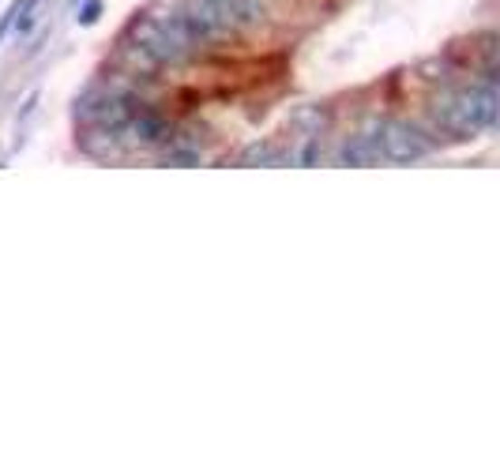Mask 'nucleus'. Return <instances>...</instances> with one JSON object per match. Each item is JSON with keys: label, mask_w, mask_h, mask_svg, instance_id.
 Returning <instances> with one entry per match:
<instances>
[{"label": "nucleus", "mask_w": 500, "mask_h": 451, "mask_svg": "<svg viewBox=\"0 0 500 451\" xmlns=\"http://www.w3.org/2000/svg\"><path fill=\"white\" fill-rule=\"evenodd\" d=\"M199 162H204L199 147L181 143V139H169V147H166V166H199Z\"/></svg>", "instance_id": "obj_12"}, {"label": "nucleus", "mask_w": 500, "mask_h": 451, "mask_svg": "<svg viewBox=\"0 0 500 451\" xmlns=\"http://www.w3.org/2000/svg\"><path fill=\"white\" fill-rule=\"evenodd\" d=\"M80 147H83V155H91V158H106V162L124 155L120 136H117L113 129H102V124H87V132H83Z\"/></svg>", "instance_id": "obj_6"}, {"label": "nucleus", "mask_w": 500, "mask_h": 451, "mask_svg": "<svg viewBox=\"0 0 500 451\" xmlns=\"http://www.w3.org/2000/svg\"><path fill=\"white\" fill-rule=\"evenodd\" d=\"M380 143L384 162H421L429 155V139L421 136V129H414L410 120H380V129L372 132Z\"/></svg>", "instance_id": "obj_2"}, {"label": "nucleus", "mask_w": 500, "mask_h": 451, "mask_svg": "<svg viewBox=\"0 0 500 451\" xmlns=\"http://www.w3.org/2000/svg\"><path fill=\"white\" fill-rule=\"evenodd\" d=\"M339 162H342V166H377V162H384L377 136H372V132L350 136V139L339 147Z\"/></svg>", "instance_id": "obj_7"}, {"label": "nucleus", "mask_w": 500, "mask_h": 451, "mask_svg": "<svg viewBox=\"0 0 500 451\" xmlns=\"http://www.w3.org/2000/svg\"><path fill=\"white\" fill-rule=\"evenodd\" d=\"M185 19V27L196 42H218V38H226L234 27H230V19L218 12L215 0H181V12Z\"/></svg>", "instance_id": "obj_4"}, {"label": "nucleus", "mask_w": 500, "mask_h": 451, "mask_svg": "<svg viewBox=\"0 0 500 451\" xmlns=\"http://www.w3.org/2000/svg\"><path fill=\"white\" fill-rule=\"evenodd\" d=\"M124 38L136 42V45H143L147 53H151L162 68H166V64H181V61L192 57L188 49H181L178 42L169 38V31L162 27L159 15H151V12H147V15H136V19L129 23V31H124Z\"/></svg>", "instance_id": "obj_3"}, {"label": "nucleus", "mask_w": 500, "mask_h": 451, "mask_svg": "<svg viewBox=\"0 0 500 451\" xmlns=\"http://www.w3.org/2000/svg\"><path fill=\"white\" fill-rule=\"evenodd\" d=\"M237 162H241V166H279V162H286V158H283V150L271 147V143H248V147L241 150Z\"/></svg>", "instance_id": "obj_11"}, {"label": "nucleus", "mask_w": 500, "mask_h": 451, "mask_svg": "<svg viewBox=\"0 0 500 451\" xmlns=\"http://www.w3.org/2000/svg\"><path fill=\"white\" fill-rule=\"evenodd\" d=\"M496 110H500V94L493 75L482 83L470 87H456L437 94L433 102V117L440 120V129H447L452 136H482L496 124Z\"/></svg>", "instance_id": "obj_1"}, {"label": "nucleus", "mask_w": 500, "mask_h": 451, "mask_svg": "<svg viewBox=\"0 0 500 451\" xmlns=\"http://www.w3.org/2000/svg\"><path fill=\"white\" fill-rule=\"evenodd\" d=\"M218 12L230 19V27H260L267 19V5L264 0H215Z\"/></svg>", "instance_id": "obj_8"}, {"label": "nucleus", "mask_w": 500, "mask_h": 451, "mask_svg": "<svg viewBox=\"0 0 500 451\" xmlns=\"http://www.w3.org/2000/svg\"><path fill=\"white\" fill-rule=\"evenodd\" d=\"M98 15H102V0H87V5L80 8V27H94V23H98Z\"/></svg>", "instance_id": "obj_13"}, {"label": "nucleus", "mask_w": 500, "mask_h": 451, "mask_svg": "<svg viewBox=\"0 0 500 451\" xmlns=\"http://www.w3.org/2000/svg\"><path fill=\"white\" fill-rule=\"evenodd\" d=\"M120 143H136V147H159L169 143V124L155 113H132L129 120L117 129Z\"/></svg>", "instance_id": "obj_5"}, {"label": "nucleus", "mask_w": 500, "mask_h": 451, "mask_svg": "<svg viewBox=\"0 0 500 451\" xmlns=\"http://www.w3.org/2000/svg\"><path fill=\"white\" fill-rule=\"evenodd\" d=\"M120 61L129 64V72H132V75H139V72H143V75H155V72L162 68L151 53H147L143 45H136V42H129V38L120 42Z\"/></svg>", "instance_id": "obj_9"}, {"label": "nucleus", "mask_w": 500, "mask_h": 451, "mask_svg": "<svg viewBox=\"0 0 500 451\" xmlns=\"http://www.w3.org/2000/svg\"><path fill=\"white\" fill-rule=\"evenodd\" d=\"M290 124L302 136H323V129H328V110L323 106H302L290 117Z\"/></svg>", "instance_id": "obj_10"}]
</instances>
